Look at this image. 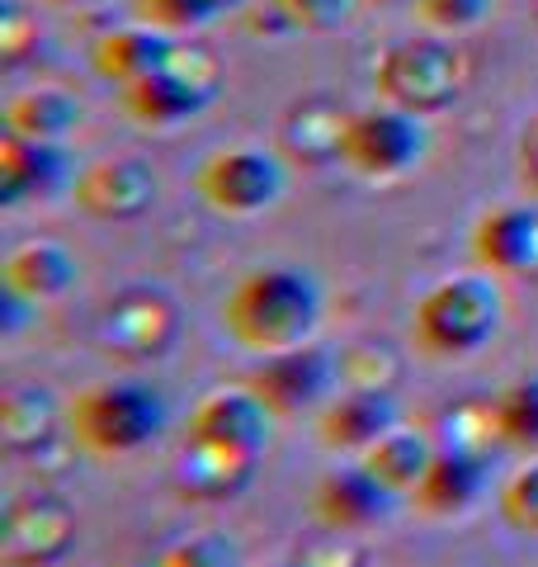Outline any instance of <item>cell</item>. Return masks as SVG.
I'll return each instance as SVG.
<instances>
[{
	"instance_id": "7402d4cb",
	"label": "cell",
	"mask_w": 538,
	"mask_h": 567,
	"mask_svg": "<svg viewBox=\"0 0 538 567\" xmlns=\"http://www.w3.org/2000/svg\"><path fill=\"white\" fill-rule=\"evenodd\" d=\"M58 435V402L48 388H10L0 402V440L10 454H39Z\"/></svg>"
},
{
	"instance_id": "f546056e",
	"label": "cell",
	"mask_w": 538,
	"mask_h": 567,
	"mask_svg": "<svg viewBox=\"0 0 538 567\" xmlns=\"http://www.w3.org/2000/svg\"><path fill=\"white\" fill-rule=\"evenodd\" d=\"M500 520L519 535H538V464H529L525 473H515L506 487H500Z\"/></svg>"
},
{
	"instance_id": "d590c367",
	"label": "cell",
	"mask_w": 538,
	"mask_h": 567,
	"mask_svg": "<svg viewBox=\"0 0 538 567\" xmlns=\"http://www.w3.org/2000/svg\"><path fill=\"white\" fill-rule=\"evenodd\" d=\"M519 175H525V185L538 194V114L525 123V133H519Z\"/></svg>"
},
{
	"instance_id": "cb8c5ba5",
	"label": "cell",
	"mask_w": 538,
	"mask_h": 567,
	"mask_svg": "<svg viewBox=\"0 0 538 567\" xmlns=\"http://www.w3.org/2000/svg\"><path fill=\"white\" fill-rule=\"evenodd\" d=\"M430 458H435L430 440L421 431H402V425H397V431H387L373 450H364V468L379 477V483L392 496H402V492H416L421 487Z\"/></svg>"
},
{
	"instance_id": "d6a6232c",
	"label": "cell",
	"mask_w": 538,
	"mask_h": 567,
	"mask_svg": "<svg viewBox=\"0 0 538 567\" xmlns=\"http://www.w3.org/2000/svg\"><path fill=\"white\" fill-rule=\"evenodd\" d=\"M416 14L435 33H463L477 29L492 14V0H416Z\"/></svg>"
},
{
	"instance_id": "9a60e30c",
	"label": "cell",
	"mask_w": 538,
	"mask_h": 567,
	"mask_svg": "<svg viewBox=\"0 0 538 567\" xmlns=\"http://www.w3.org/2000/svg\"><path fill=\"white\" fill-rule=\"evenodd\" d=\"M387 506H392V492L364 464L327 473L312 492V511H317L321 529H364L373 520H383Z\"/></svg>"
},
{
	"instance_id": "f1b7e54d",
	"label": "cell",
	"mask_w": 538,
	"mask_h": 567,
	"mask_svg": "<svg viewBox=\"0 0 538 567\" xmlns=\"http://www.w3.org/2000/svg\"><path fill=\"white\" fill-rule=\"evenodd\" d=\"M137 20L161 33H185L218 20V6L213 0H137Z\"/></svg>"
},
{
	"instance_id": "8992f818",
	"label": "cell",
	"mask_w": 538,
	"mask_h": 567,
	"mask_svg": "<svg viewBox=\"0 0 538 567\" xmlns=\"http://www.w3.org/2000/svg\"><path fill=\"white\" fill-rule=\"evenodd\" d=\"M95 336L118 360H161L179 341V303L156 284H133L100 312Z\"/></svg>"
},
{
	"instance_id": "52a82bcc",
	"label": "cell",
	"mask_w": 538,
	"mask_h": 567,
	"mask_svg": "<svg viewBox=\"0 0 538 567\" xmlns=\"http://www.w3.org/2000/svg\"><path fill=\"white\" fill-rule=\"evenodd\" d=\"M76 544V506L62 492H20L6 506L0 525V563L6 567H48Z\"/></svg>"
},
{
	"instance_id": "4fadbf2b",
	"label": "cell",
	"mask_w": 538,
	"mask_h": 567,
	"mask_svg": "<svg viewBox=\"0 0 538 567\" xmlns=\"http://www.w3.org/2000/svg\"><path fill=\"white\" fill-rule=\"evenodd\" d=\"M269 416L275 412H269L250 388H231V393H213L208 402H199V412L189 421V440L260 454L269 440Z\"/></svg>"
},
{
	"instance_id": "5bb4252c",
	"label": "cell",
	"mask_w": 538,
	"mask_h": 567,
	"mask_svg": "<svg viewBox=\"0 0 538 567\" xmlns=\"http://www.w3.org/2000/svg\"><path fill=\"white\" fill-rule=\"evenodd\" d=\"M473 256L492 275H538V208H492L473 227Z\"/></svg>"
},
{
	"instance_id": "8d00e7d4",
	"label": "cell",
	"mask_w": 538,
	"mask_h": 567,
	"mask_svg": "<svg viewBox=\"0 0 538 567\" xmlns=\"http://www.w3.org/2000/svg\"><path fill=\"white\" fill-rule=\"evenodd\" d=\"M52 6H95V0H52Z\"/></svg>"
},
{
	"instance_id": "8fae6325",
	"label": "cell",
	"mask_w": 538,
	"mask_h": 567,
	"mask_svg": "<svg viewBox=\"0 0 538 567\" xmlns=\"http://www.w3.org/2000/svg\"><path fill=\"white\" fill-rule=\"evenodd\" d=\"M340 374L335 360L317 346H298L283 354H269V364L256 369L250 379V393H256L275 416H293L302 406H312L321 393L331 388V379Z\"/></svg>"
},
{
	"instance_id": "836d02e7",
	"label": "cell",
	"mask_w": 538,
	"mask_h": 567,
	"mask_svg": "<svg viewBox=\"0 0 538 567\" xmlns=\"http://www.w3.org/2000/svg\"><path fill=\"white\" fill-rule=\"evenodd\" d=\"M152 567H231V544L223 535H194L170 544Z\"/></svg>"
},
{
	"instance_id": "ffe728a7",
	"label": "cell",
	"mask_w": 538,
	"mask_h": 567,
	"mask_svg": "<svg viewBox=\"0 0 538 567\" xmlns=\"http://www.w3.org/2000/svg\"><path fill=\"white\" fill-rule=\"evenodd\" d=\"M482 464H487V458H477V454L435 450V458H430V468L421 477V487L411 492V496H416L421 511H430V516H454V511L477 502V492H482Z\"/></svg>"
},
{
	"instance_id": "9c48e42d",
	"label": "cell",
	"mask_w": 538,
	"mask_h": 567,
	"mask_svg": "<svg viewBox=\"0 0 538 567\" xmlns=\"http://www.w3.org/2000/svg\"><path fill=\"white\" fill-rule=\"evenodd\" d=\"M71 199L85 218L133 223L156 204V171L137 156H100L71 181Z\"/></svg>"
},
{
	"instance_id": "484cf974",
	"label": "cell",
	"mask_w": 538,
	"mask_h": 567,
	"mask_svg": "<svg viewBox=\"0 0 538 567\" xmlns=\"http://www.w3.org/2000/svg\"><path fill=\"white\" fill-rule=\"evenodd\" d=\"M496 425L500 445L538 450V383H510L496 398Z\"/></svg>"
},
{
	"instance_id": "7a4b0ae2",
	"label": "cell",
	"mask_w": 538,
	"mask_h": 567,
	"mask_svg": "<svg viewBox=\"0 0 538 567\" xmlns=\"http://www.w3.org/2000/svg\"><path fill=\"white\" fill-rule=\"evenodd\" d=\"M468 52L444 43V39H406L392 43L379 66H373V85L387 104H397L406 114H439L448 104H458L468 91Z\"/></svg>"
},
{
	"instance_id": "ba28073f",
	"label": "cell",
	"mask_w": 538,
	"mask_h": 567,
	"mask_svg": "<svg viewBox=\"0 0 538 567\" xmlns=\"http://www.w3.org/2000/svg\"><path fill=\"white\" fill-rule=\"evenodd\" d=\"M425 156V128L421 114H406L397 104L387 110H364L350 118L345 133V166L369 175V181H392V175L416 171Z\"/></svg>"
},
{
	"instance_id": "ac0fdd59",
	"label": "cell",
	"mask_w": 538,
	"mask_h": 567,
	"mask_svg": "<svg viewBox=\"0 0 538 567\" xmlns=\"http://www.w3.org/2000/svg\"><path fill=\"white\" fill-rule=\"evenodd\" d=\"M66 156L58 142H29L6 133L0 137V204H24L33 194H48L52 185H62Z\"/></svg>"
},
{
	"instance_id": "e575fe53",
	"label": "cell",
	"mask_w": 538,
	"mask_h": 567,
	"mask_svg": "<svg viewBox=\"0 0 538 567\" xmlns=\"http://www.w3.org/2000/svg\"><path fill=\"white\" fill-rule=\"evenodd\" d=\"M29 43H39V24L24 14L20 0H6V6H0V52H6L10 62H20Z\"/></svg>"
},
{
	"instance_id": "d6986e66",
	"label": "cell",
	"mask_w": 538,
	"mask_h": 567,
	"mask_svg": "<svg viewBox=\"0 0 538 567\" xmlns=\"http://www.w3.org/2000/svg\"><path fill=\"white\" fill-rule=\"evenodd\" d=\"M170 33H161L152 24H128V29H110L100 33L95 48H90V62H95V71L104 81L114 85H133L142 76H152V71L166 62L170 52Z\"/></svg>"
},
{
	"instance_id": "1f68e13d",
	"label": "cell",
	"mask_w": 538,
	"mask_h": 567,
	"mask_svg": "<svg viewBox=\"0 0 538 567\" xmlns=\"http://www.w3.org/2000/svg\"><path fill=\"white\" fill-rule=\"evenodd\" d=\"M293 567H369V554L345 539V529H327L321 539H302L293 548Z\"/></svg>"
},
{
	"instance_id": "d4e9b609",
	"label": "cell",
	"mask_w": 538,
	"mask_h": 567,
	"mask_svg": "<svg viewBox=\"0 0 538 567\" xmlns=\"http://www.w3.org/2000/svg\"><path fill=\"white\" fill-rule=\"evenodd\" d=\"M444 431H448V450H463V454L487 458V450H492L496 440H500V425H496V402H482V398L458 402L454 412L444 416Z\"/></svg>"
},
{
	"instance_id": "4316f807",
	"label": "cell",
	"mask_w": 538,
	"mask_h": 567,
	"mask_svg": "<svg viewBox=\"0 0 538 567\" xmlns=\"http://www.w3.org/2000/svg\"><path fill=\"white\" fill-rule=\"evenodd\" d=\"M161 71H170V76L179 85H189L194 95H204L213 104V95L223 91V62H218V52L204 48V43H170L166 52V62H161Z\"/></svg>"
},
{
	"instance_id": "5b68a950",
	"label": "cell",
	"mask_w": 538,
	"mask_h": 567,
	"mask_svg": "<svg viewBox=\"0 0 538 567\" xmlns=\"http://www.w3.org/2000/svg\"><path fill=\"white\" fill-rule=\"evenodd\" d=\"M283 185H289L283 156L260 152V147L213 152L199 166V175H194V189L204 194V204L218 213H231V218H250V213H265L269 204H279Z\"/></svg>"
},
{
	"instance_id": "83f0119b",
	"label": "cell",
	"mask_w": 538,
	"mask_h": 567,
	"mask_svg": "<svg viewBox=\"0 0 538 567\" xmlns=\"http://www.w3.org/2000/svg\"><path fill=\"white\" fill-rule=\"evenodd\" d=\"M335 369L345 374L350 388H369V393H392L402 379V364L397 354L383 350V346H354L335 360Z\"/></svg>"
},
{
	"instance_id": "30bf717a",
	"label": "cell",
	"mask_w": 538,
	"mask_h": 567,
	"mask_svg": "<svg viewBox=\"0 0 538 567\" xmlns=\"http://www.w3.org/2000/svg\"><path fill=\"white\" fill-rule=\"evenodd\" d=\"M350 118L340 110V100L331 95H302L293 100L279 118V156L293 166H308L321 171L331 162H345V133H350Z\"/></svg>"
},
{
	"instance_id": "6da1fadb",
	"label": "cell",
	"mask_w": 538,
	"mask_h": 567,
	"mask_svg": "<svg viewBox=\"0 0 538 567\" xmlns=\"http://www.w3.org/2000/svg\"><path fill=\"white\" fill-rule=\"evenodd\" d=\"M321 322V289L302 270H256L223 303V327L256 354L308 346Z\"/></svg>"
},
{
	"instance_id": "3957f363",
	"label": "cell",
	"mask_w": 538,
	"mask_h": 567,
	"mask_svg": "<svg viewBox=\"0 0 538 567\" xmlns=\"http://www.w3.org/2000/svg\"><path fill=\"white\" fill-rule=\"evenodd\" d=\"M500 327V289L482 275L444 279L416 303V350L430 360H458L482 350Z\"/></svg>"
},
{
	"instance_id": "74e56055",
	"label": "cell",
	"mask_w": 538,
	"mask_h": 567,
	"mask_svg": "<svg viewBox=\"0 0 538 567\" xmlns=\"http://www.w3.org/2000/svg\"><path fill=\"white\" fill-rule=\"evenodd\" d=\"M213 6H218V14H223V10H231V6H237V0H213Z\"/></svg>"
},
{
	"instance_id": "e0dca14e",
	"label": "cell",
	"mask_w": 538,
	"mask_h": 567,
	"mask_svg": "<svg viewBox=\"0 0 538 567\" xmlns=\"http://www.w3.org/2000/svg\"><path fill=\"white\" fill-rule=\"evenodd\" d=\"M76 256L66 251L62 241H24L20 251H10L0 265V279H6V293L20 298V303H48V298H62L71 284H76Z\"/></svg>"
},
{
	"instance_id": "603a6c76",
	"label": "cell",
	"mask_w": 538,
	"mask_h": 567,
	"mask_svg": "<svg viewBox=\"0 0 538 567\" xmlns=\"http://www.w3.org/2000/svg\"><path fill=\"white\" fill-rule=\"evenodd\" d=\"M123 110H128L137 123H147V128H170V123H185L199 110H208V100L194 95L189 85H179L170 71L156 66L152 76L123 85Z\"/></svg>"
},
{
	"instance_id": "44dd1931",
	"label": "cell",
	"mask_w": 538,
	"mask_h": 567,
	"mask_svg": "<svg viewBox=\"0 0 538 567\" xmlns=\"http://www.w3.org/2000/svg\"><path fill=\"white\" fill-rule=\"evenodd\" d=\"M76 123L81 100L62 85H39V91H24L20 100L6 104V133L29 142H62L66 133H76Z\"/></svg>"
},
{
	"instance_id": "7c38bea8",
	"label": "cell",
	"mask_w": 538,
	"mask_h": 567,
	"mask_svg": "<svg viewBox=\"0 0 538 567\" xmlns=\"http://www.w3.org/2000/svg\"><path fill=\"white\" fill-rule=\"evenodd\" d=\"M256 464L260 454L208 445V440H185L175 464V492L189 496V502H231V496H241L250 487Z\"/></svg>"
},
{
	"instance_id": "2e32d148",
	"label": "cell",
	"mask_w": 538,
	"mask_h": 567,
	"mask_svg": "<svg viewBox=\"0 0 538 567\" xmlns=\"http://www.w3.org/2000/svg\"><path fill=\"white\" fill-rule=\"evenodd\" d=\"M387 431H397V402L392 393H369V388H350L321 412V445L327 450H373Z\"/></svg>"
},
{
	"instance_id": "277c9868",
	"label": "cell",
	"mask_w": 538,
	"mask_h": 567,
	"mask_svg": "<svg viewBox=\"0 0 538 567\" xmlns=\"http://www.w3.org/2000/svg\"><path fill=\"white\" fill-rule=\"evenodd\" d=\"M71 435L76 445L100 454V458H118V454H133L142 450L152 435H161L166 425V406L152 388H137V383H95L76 393L71 402Z\"/></svg>"
},
{
	"instance_id": "f35d334b",
	"label": "cell",
	"mask_w": 538,
	"mask_h": 567,
	"mask_svg": "<svg viewBox=\"0 0 538 567\" xmlns=\"http://www.w3.org/2000/svg\"><path fill=\"white\" fill-rule=\"evenodd\" d=\"M534 20H538V0H534Z\"/></svg>"
},
{
	"instance_id": "4dcf8cb0",
	"label": "cell",
	"mask_w": 538,
	"mask_h": 567,
	"mask_svg": "<svg viewBox=\"0 0 538 567\" xmlns=\"http://www.w3.org/2000/svg\"><path fill=\"white\" fill-rule=\"evenodd\" d=\"M289 29H302V33H335L340 24L350 20L354 0H269Z\"/></svg>"
},
{
	"instance_id": "ab89813d",
	"label": "cell",
	"mask_w": 538,
	"mask_h": 567,
	"mask_svg": "<svg viewBox=\"0 0 538 567\" xmlns=\"http://www.w3.org/2000/svg\"><path fill=\"white\" fill-rule=\"evenodd\" d=\"M289 567H293V563H289Z\"/></svg>"
}]
</instances>
